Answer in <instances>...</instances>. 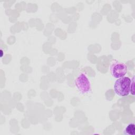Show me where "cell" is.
<instances>
[{
	"label": "cell",
	"mask_w": 135,
	"mask_h": 135,
	"mask_svg": "<svg viewBox=\"0 0 135 135\" xmlns=\"http://www.w3.org/2000/svg\"><path fill=\"white\" fill-rule=\"evenodd\" d=\"M131 79L129 77L123 76L118 78L114 84L115 93L120 97H126L130 93Z\"/></svg>",
	"instance_id": "obj_1"
},
{
	"label": "cell",
	"mask_w": 135,
	"mask_h": 135,
	"mask_svg": "<svg viewBox=\"0 0 135 135\" xmlns=\"http://www.w3.org/2000/svg\"><path fill=\"white\" fill-rule=\"evenodd\" d=\"M127 66L125 63L118 61H113L110 66L111 75L114 78H120L124 76L127 72Z\"/></svg>",
	"instance_id": "obj_2"
},
{
	"label": "cell",
	"mask_w": 135,
	"mask_h": 135,
	"mask_svg": "<svg viewBox=\"0 0 135 135\" xmlns=\"http://www.w3.org/2000/svg\"><path fill=\"white\" fill-rule=\"evenodd\" d=\"M75 85L78 90L82 94L89 93L91 90L90 82L84 73H81L75 80Z\"/></svg>",
	"instance_id": "obj_3"
},
{
	"label": "cell",
	"mask_w": 135,
	"mask_h": 135,
	"mask_svg": "<svg viewBox=\"0 0 135 135\" xmlns=\"http://www.w3.org/2000/svg\"><path fill=\"white\" fill-rule=\"evenodd\" d=\"M124 134L127 135L135 134V125L133 123L129 124L124 130Z\"/></svg>",
	"instance_id": "obj_4"
},
{
	"label": "cell",
	"mask_w": 135,
	"mask_h": 135,
	"mask_svg": "<svg viewBox=\"0 0 135 135\" xmlns=\"http://www.w3.org/2000/svg\"><path fill=\"white\" fill-rule=\"evenodd\" d=\"M134 77L133 76L132 80H131V83H130V93L132 95H134Z\"/></svg>",
	"instance_id": "obj_5"
}]
</instances>
